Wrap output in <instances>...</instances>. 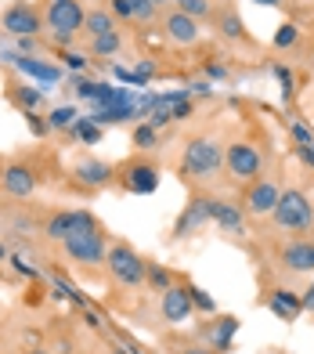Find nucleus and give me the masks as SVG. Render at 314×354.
Masks as SVG:
<instances>
[{"label": "nucleus", "instance_id": "f257e3e1", "mask_svg": "<svg viewBox=\"0 0 314 354\" xmlns=\"http://www.w3.org/2000/svg\"><path fill=\"white\" fill-rule=\"evenodd\" d=\"M275 224L282 232H296V235H304L314 228V203L304 196L300 188H286L278 196V206L271 210Z\"/></svg>", "mask_w": 314, "mask_h": 354}, {"label": "nucleus", "instance_id": "f03ea898", "mask_svg": "<svg viewBox=\"0 0 314 354\" xmlns=\"http://www.w3.org/2000/svg\"><path fill=\"white\" fill-rule=\"evenodd\" d=\"M181 170L188 177H199V181H210L213 174L224 170V145H217L210 138H192L184 149V159H181Z\"/></svg>", "mask_w": 314, "mask_h": 354}, {"label": "nucleus", "instance_id": "7ed1b4c3", "mask_svg": "<svg viewBox=\"0 0 314 354\" xmlns=\"http://www.w3.org/2000/svg\"><path fill=\"white\" fill-rule=\"evenodd\" d=\"M108 271H112V279L123 282V286H145L148 282V261H141V253L127 243H116L108 246V257H105Z\"/></svg>", "mask_w": 314, "mask_h": 354}, {"label": "nucleus", "instance_id": "20e7f679", "mask_svg": "<svg viewBox=\"0 0 314 354\" xmlns=\"http://www.w3.org/2000/svg\"><path fill=\"white\" fill-rule=\"evenodd\" d=\"M87 22V11L80 0H47L43 8V29L51 37H76Z\"/></svg>", "mask_w": 314, "mask_h": 354}, {"label": "nucleus", "instance_id": "39448f33", "mask_svg": "<svg viewBox=\"0 0 314 354\" xmlns=\"http://www.w3.org/2000/svg\"><path fill=\"white\" fill-rule=\"evenodd\" d=\"M224 167H228L231 177H239V181H257L264 174V152L253 141H231L224 149Z\"/></svg>", "mask_w": 314, "mask_h": 354}, {"label": "nucleus", "instance_id": "423d86ee", "mask_svg": "<svg viewBox=\"0 0 314 354\" xmlns=\"http://www.w3.org/2000/svg\"><path fill=\"white\" fill-rule=\"evenodd\" d=\"M0 26H4V33H11L14 40L37 37V33H43V15L33 4H26V0H14V4H8L4 15H0Z\"/></svg>", "mask_w": 314, "mask_h": 354}, {"label": "nucleus", "instance_id": "0eeeda50", "mask_svg": "<svg viewBox=\"0 0 314 354\" xmlns=\"http://www.w3.org/2000/svg\"><path fill=\"white\" fill-rule=\"evenodd\" d=\"M94 228H98V221H94V214H87V210H61V214L43 221V235L55 239V243H66V239L94 232Z\"/></svg>", "mask_w": 314, "mask_h": 354}, {"label": "nucleus", "instance_id": "6e6552de", "mask_svg": "<svg viewBox=\"0 0 314 354\" xmlns=\"http://www.w3.org/2000/svg\"><path fill=\"white\" fill-rule=\"evenodd\" d=\"M61 246H66V257H69V261H76V264H105V257H108V243H105L101 228L84 232V235H72Z\"/></svg>", "mask_w": 314, "mask_h": 354}, {"label": "nucleus", "instance_id": "1a4fd4ad", "mask_svg": "<svg viewBox=\"0 0 314 354\" xmlns=\"http://www.w3.org/2000/svg\"><path fill=\"white\" fill-rule=\"evenodd\" d=\"M213 221V199H206V196H195L192 203L184 206V214L177 217V224H174V239H188V235H199L206 224Z\"/></svg>", "mask_w": 314, "mask_h": 354}, {"label": "nucleus", "instance_id": "9d476101", "mask_svg": "<svg viewBox=\"0 0 314 354\" xmlns=\"http://www.w3.org/2000/svg\"><path fill=\"white\" fill-rule=\"evenodd\" d=\"M278 196H282V188L271 181V177H257V181H249V192H246V214H253V217H268L275 206H278Z\"/></svg>", "mask_w": 314, "mask_h": 354}, {"label": "nucleus", "instance_id": "9b49d317", "mask_svg": "<svg viewBox=\"0 0 314 354\" xmlns=\"http://www.w3.org/2000/svg\"><path fill=\"white\" fill-rule=\"evenodd\" d=\"M192 297H188V286H170L163 289L159 297V315L170 322V326H184L188 318H192Z\"/></svg>", "mask_w": 314, "mask_h": 354}, {"label": "nucleus", "instance_id": "f8f14e48", "mask_svg": "<svg viewBox=\"0 0 314 354\" xmlns=\"http://www.w3.org/2000/svg\"><path fill=\"white\" fill-rule=\"evenodd\" d=\"M163 37L170 40V44H177V47H192V44H199V22L195 19H188L184 11H170L166 19H163Z\"/></svg>", "mask_w": 314, "mask_h": 354}, {"label": "nucleus", "instance_id": "ddd939ff", "mask_svg": "<svg viewBox=\"0 0 314 354\" xmlns=\"http://www.w3.org/2000/svg\"><path fill=\"white\" fill-rule=\"evenodd\" d=\"M119 181L127 192H134V196H152V192L159 188V170L152 163H127L119 174Z\"/></svg>", "mask_w": 314, "mask_h": 354}, {"label": "nucleus", "instance_id": "4468645a", "mask_svg": "<svg viewBox=\"0 0 314 354\" xmlns=\"http://www.w3.org/2000/svg\"><path fill=\"white\" fill-rule=\"evenodd\" d=\"M0 188H4L11 199H29V196L37 192V174H33V167H22V163L4 167V174H0Z\"/></svg>", "mask_w": 314, "mask_h": 354}, {"label": "nucleus", "instance_id": "2eb2a0df", "mask_svg": "<svg viewBox=\"0 0 314 354\" xmlns=\"http://www.w3.org/2000/svg\"><path fill=\"white\" fill-rule=\"evenodd\" d=\"M278 261H282V268L296 271V275H307V271H314V243L311 239H293V243L282 246Z\"/></svg>", "mask_w": 314, "mask_h": 354}, {"label": "nucleus", "instance_id": "dca6fc26", "mask_svg": "<svg viewBox=\"0 0 314 354\" xmlns=\"http://www.w3.org/2000/svg\"><path fill=\"white\" fill-rule=\"evenodd\" d=\"M72 177L80 181L84 188H105L108 181H112V167L105 163V159H94V156H84L80 163L72 167Z\"/></svg>", "mask_w": 314, "mask_h": 354}, {"label": "nucleus", "instance_id": "f3484780", "mask_svg": "<svg viewBox=\"0 0 314 354\" xmlns=\"http://www.w3.org/2000/svg\"><path fill=\"white\" fill-rule=\"evenodd\" d=\"M11 66L19 69L22 76L40 80V84H58V80H61V69L55 66V62H40L37 55H14V58H11Z\"/></svg>", "mask_w": 314, "mask_h": 354}, {"label": "nucleus", "instance_id": "a211bd4d", "mask_svg": "<svg viewBox=\"0 0 314 354\" xmlns=\"http://www.w3.org/2000/svg\"><path fill=\"white\" fill-rule=\"evenodd\" d=\"M213 221L221 224L228 235H246V221H242V210L235 203H224V199H213Z\"/></svg>", "mask_w": 314, "mask_h": 354}, {"label": "nucleus", "instance_id": "6ab92c4d", "mask_svg": "<svg viewBox=\"0 0 314 354\" xmlns=\"http://www.w3.org/2000/svg\"><path fill=\"white\" fill-rule=\"evenodd\" d=\"M268 308H271V315H275V318H286V322H296V318L304 315V300L296 297V293H289V289H275V293H271V304H268Z\"/></svg>", "mask_w": 314, "mask_h": 354}, {"label": "nucleus", "instance_id": "aec40b11", "mask_svg": "<svg viewBox=\"0 0 314 354\" xmlns=\"http://www.w3.org/2000/svg\"><path fill=\"white\" fill-rule=\"evenodd\" d=\"M84 33H87V37H105V33H116V15L108 11V8H94V11H87Z\"/></svg>", "mask_w": 314, "mask_h": 354}, {"label": "nucleus", "instance_id": "412c9836", "mask_svg": "<svg viewBox=\"0 0 314 354\" xmlns=\"http://www.w3.org/2000/svg\"><path fill=\"white\" fill-rule=\"evenodd\" d=\"M8 94H11V102L19 105L22 112H37L43 105V91H37L33 84H11Z\"/></svg>", "mask_w": 314, "mask_h": 354}, {"label": "nucleus", "instance_id": "4be33fe9", "mask_svg": "<svg viewBox=\"0 0 314 354\" xmlns=\"http://www.w3.org/2000/svg\"><path fill=\"white\" fill-rule=\"evenodd\" d=\"M123 51V37H119V29L116 33H105V37H90V58H116Z\"/></svg>", "mask_w": 314, "mask_h": 354}, {"label": "nucleus", "instance_id": "5701e85b", "mask_svg": "<svg viewBox=\"0 0 314 354\" xmlns=\"http://www.w3.org/2000/svg\"><path fill=\"white\" fill-rule=\"evenodd\" d=\"M235 333H239V318H235V315H228V318L217 322V333H213V351H228V347H231V340H235Z\"/></svg>", "mask_w": 314, "mask_h": 354}, {"label": "nucleus", "instance_id": "b1692460", "mask_svg": "<svg viewBox=\"0 0 314 354\" xmlns=\"http://www.w3.org/2000/svg\"><path fill=\"white\" fill-rule=\"evenodd\" d=\"M271 44L278 47V51H289V47H296V44H300V26H296V22H282V26L275 29Z\"/></svg>", "mask_w": 314, "mask_h": 354}, {"label": "nucleus", "instance_id": "393cba45", "mask_svg": "<svg viewBox=\"0 0 314 354\" xmlns=\"http://www.w3.org/2000/svg\"><path fill=\"white\" fill-rule=\"evenodd\" d=\"M174 8L184 11L188 19H195V22H206L210 15H213V4H210V0H174Z\"/></svg>", "mask_w": 314, "mask_h": 354}, {"label": "nucleus", "instance_id": "a878e982", "mask_svg": "<svg viewBox=\"0 0 314 354\" xmlns=\"http://www.w3.org/2000/svg\"><path fill=\"white\" fill-rule=\"evenodd\" d=\"M80 120V112H76L72 105H58L47 112V123H51V131H69V127Z\"/></svg>", "mask_w": 314, "mask_h": 354}, {"label": "nucleus", "instance_id": "bb28decb", "mask_svg": "<svg viewBox=\"0 0 314 354\" xmlns=\"http://www.w3.org/2000/svg\"><path fill=\"white\" fill-rule=\"evenodd\" d=\"M69 131H72L76 138H80L84 145H98V141H101V127L94 123L90 116H80V120H76V123L69 127Z\"/></svg>", "mask_w": 314, "mask_h": 354}, {"label": "nucleus", "instance_id": "cd10ccee", "mask_svg": "<svg viewBox=\"0 0 314 354\" xmlns=\"http://www.w3.org/2000/svg\"><path fill=\"white\" fill-rule=\"evenodd\" d=\"M221 33L228 37V40H242L246 37V26H242V19L235 11H224L221 15Z\"/></svg>", "mask_w": 314, "mask_h": 354}, {"label": "nucleus", "instance_id": "c85d7f7f", "mask_svg": "<svg viewBox=\"0 0 314 354\" xmlns=\"http://www.w3.org/2000/svg\"><path fill=\"white\" fill-rule=\"evenodd\" d=\"M188 297H192V308H199L202 315H217V300L199 286H188Z\"/></svg>", "mask_w": 314, "mask_h": 354}, {"label": "nucleus", "instance_id": "c756f323", "mask_svg": "<svg viewBox=\"0 0 314 354\" xmlns=\"http://www.w3.org/2000/svg\"><path fill=\"white\" fill-rule=\"evenodd\" d=\"M61 62H66V66L72 69V73H87V66H90V55L87 51H61Z\"/></svg>", "mask_w": 314, "mask_h": 354}, {"label": "nucleus", "instance_id": "7c9ffc66", "mask_svg": "<svg viewBox=\"0 0 314 354\" xmlns=\"http://www.w3.org/2000/svg\"><path fill=\"white\" fill-rule=\"evenodd\" d=\"M134 145H137V149H152V145H155V127L152 123L134 127Z\"/></svg>", "mask_w": 314, "mask_h": 354}, {"label": "nucleus", "instance_id": "2f4dec72", "mask_svg": "<svg viewBox=\"0 0 314 354\" xmlns=\"http://www.w3.org/2000/svg\"><path fill=\"white\" fill-rule=\"evenodd\" d=\"M26 123H29V131H33L37 138H47V134H51V123H47V116H37V112H26Z\"/></svg>", "mask_w": 314, "mask_h": 354}, {"label": "nucleus", "instance_id": "473e14b6", "mask_svg": "<svg viewBox=\"0 0 314 354\" xmlns=\"http://www.w3.org/2000/svg\"><path fill=\"white\" fill-rule=\"evenodd\" d=\"M271 73H275V80H278V84H282V98L289 102V98H293V73H289L286 66H275Z\"/></svg>", "mask_w": 314, "mask_h": 354}, {"label": "nucleus", "instance_id": "72a5a7b5", "mask_svg": "<svg viewBox=\"0 0 314 354\" xmlns=\"http://www.w3.org/2000/svg\"><path fill=\"white\" fill-rule=\"evenodd\" d=\"M11 268L19 271V275H26V279H40V268H33L26 261V257H19V253H11Z\"/></svg>", "mask_w": 314, "mask_h": 354}, {"label": "nucleus", "instance_id": "f704fd0d", "mask_svg": "<svg viewBox=\"0 0 314 354\" xmlns=\"http://www.w3.org/2000/svg\"><path fill=\"white\" fill-rule=\"evenodd\" d=\"M155 15H159V11H155L148 0H134V19H137V22H152Z\"/></svg>", "mask_w": 314, "mask_h": 354}, {"label": "nucleus", "instance_id": "c9c22d12", "mask_svg": "<svg viewBox=\"0 0 314 354\" xmlns=\"http://www.w3.org/2000/svg\"><path fill=\"white\" fill-rule=\"evenodd\" d=\"M108 11H112L116 19H134V0H112Z\"/></svg>", "mask_w": 314, "mask_h": 354}, {"label": "nucleus", "instance_id": "e433bc0d", "mask_svg": "<svg viewBox=\"0 0 314 354\" xmlns=\"http://www.w3.org/2000/svg\"><path fill=\"white\" fill-rule=\"evenodd\" d=\"M293 141L296 145H311L314 141V131H311L307 123H293Z\"/></svg>", "mask_w": 314, "mask_h": 354}, {"label": "nucleus", "instance_id": "4c0bfd02", "mask_svg": "<svg viewBox=\"0 0 314 354\" xmlns=\"http://www.w3.org/2000/svg\"><path fill=\"white\" fill-rule=\"evenodd\" d=\"M148 282H152L155 289H170V275H166L163 268H152V264H148Z\"/></svg>", "mask_w": 314, "mask_h": 354}, {"label": "nucleus", "instance_id": "58836bf2", "mask_svg": "<svg viewBox=\"0 0 314 354\" xmlns=\"http://www.w3.org/2000/svg\"><path fill=\"white\" fill-rule=\"evenodd\" d=\"M188 94H199V98H210L213 87L206 84V80H195V84H188Z\"/></svg>", "mask_w": 314, "mask_h": 354}, {"label": "nucleus", "instance_id": "ea45409f", "mask_svg": "<svg viewBox=\"0 0 314 354\" xmlns=\"http://www.w3.org/2000/svg\"><path fill=\"white\" fill-rule=\"evenodd\" d=\"M14 44H19V51H22V55H33V51H37V37H19Z\"/></svg>", "mask_w": 314, "mask_h": 354}, {"label": "nucleus", "instance_id": "a19ab883", "mask_svg": "<svg viewBox=\"0 0 314 354\" xmlns=\"http://www.w3.org/2000/svg\"><path fill=\"white\" fill-rule=\"evenodd\" d=\"M206 76H210V80H228V66H217V62H210Z\"/></svg>", "mask_w": 314, "mask_h": 354}, {"label": "nucleus", "instance_id": "79ce46f5", "mask_svg": "<svg viewBox=\"0 0 314 354\" xmlns=\"http://www.w3.org/2000/svg\"><path fill=\"white\" fill-rule=\"evenodd\" d=\"M300 159H304V167L314 170V141L311 145H300Z\"/></svg>", "mask_w": 314, "mask_h": 354}, {"label": "nucleus", "instance_id": "37998d69", "mask_svg": "<svg viewBox=\"0 0 314 354\" xmlns=\"http://www.w3.org/2000/svg\"><path fill=\"white\" fill-rule=\"evenodd\" d=\"M188 112H192V105H188V102H177L174 109H170V120H184Z\"/></svg>", "mask_w": 314, "mask_h": 354}, {"label": "nucleus", "instance_id": "c03bdc74", "mask_svg": "<svg viewBox=\"0 0 314 354\" xmlns=\"http://www.w3.org/2000/svg\"><path fill=\"white\" fill-rule=\"evenodd\" d=\"M300 300H304V308H307V311H314V286L304 289V297H300Z\"/></svg>", "mask_w": 314, "mask_h": 354}, {"label": "nucleus", "instance_id": "a18cd8bd", "mask_svg": "<svg viewBox=\"0 0 314 354\" xmlns=\"http://www.w3.org/2000/svg\"><path fill=\"white\" fill-rule=\"evenodd\" d=\"M148 4H152L155 11H163V8H170V0H148Z\"/></svg>", "mask_w": 314, "mask_h": 354}, {"label": "nucleus", "instance_id": "49530a36", "mask_svg": "<svg viewBox=\"0 0 314 354\" xmlns=\"http://www.w3.org/2000/svg\"><path fill=\"white\" fill-rule=\"evenodd\" d=\"M184 354H213V351H206V347H188Z\"/></svg>", "mask_w": 314, "mask_h": 354}, {"label": "nucleus", "instance_id": "de8ad7c7", "mask_svg": "<svg viewBox=\"0 0 314 354\" xmlns=\"http://www.w3.org/2000/svg\"><path fill=\"white\" fill-rule=\"evenodd\" d=\"M257 4H264V8H275V4H278V0H257Z\"/></svg>", "mask_w": 314, "mask_h": 354}, {"label": "nucleus", "instance_id": "09e8293b", "mask_svg": "<svg viewBox=\"0 0 314 354\" xmlns=\"http://www.w3.org/2000/svg\"><path fill=\"white\" fill-rule=\"evenodd\" d=\"M0 261H11V253H8L4 246H0Z\"/></svg>", "mask_w": 314, "mask_h": 354}, {"label": "nucleus", "instance_id": "8fccbe9b", "mask_svg": "<svg viewBox=\"0 0 314 354\" xmlns=\"http://www.w3.org/2000/svg\"><path fill=\"white\" fill-rule=\"evenodd\" d=\"M29 354H51V351H29Z\"/></svg>", "mask_w": 314, "mask_h": 354}, {"label": "nucleus", "instance_id": "3c124183", "mask_svg": "<svg viewBox=\"0 0 314 354\" xmlns=\"http://www.w3.org/2000/svg\"><path fill=\"white\" fill-rule=\"evenodd\" d=\"M311 66H314V51H311Z\"/></svg>", "mask_w": 314, "mask_h": 354}, {"label": "nucleus", "instance_id": "603ef678", "mask_svg": "<svg viewBox=\"0 0 314 354\" xmlns=\"http://www.w3.org/2000/svg\"><path fill=\"white\" fill-rule=\"evenodd\" d=\"M108 4H112V0H108Z\"/></svg>", "mask_w": 314, "mask_h": 354}]
</instances>
